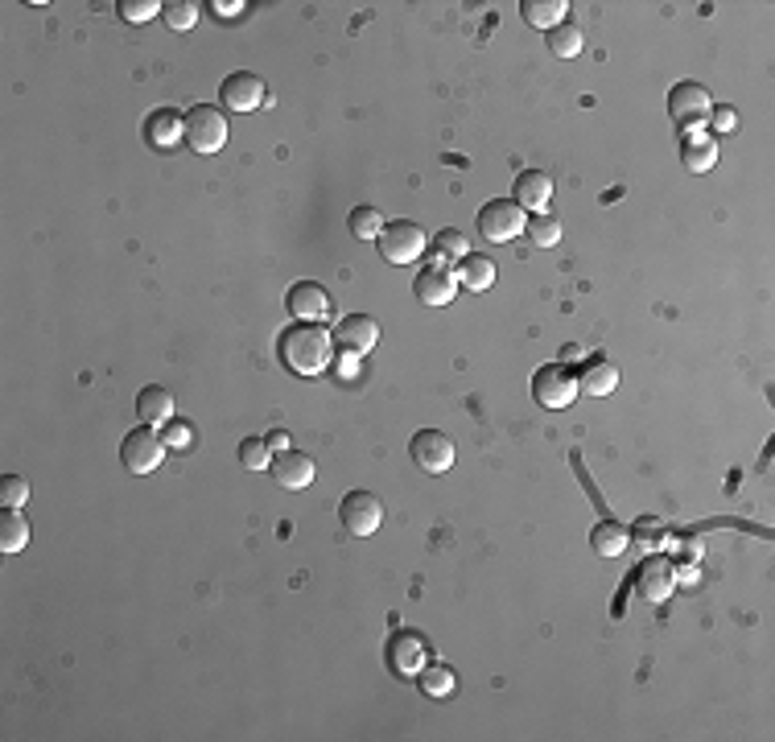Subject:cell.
<instances>
[{
    "label": "cell",
    "mask_w": 775,
    "mask_h": 742,
    "mask_svg": "<svg viewBox=\"0 0 775 742\" xmlns=\"http://www.w3.org/2000/svg\"><path fill=\"white\" fill-rule=\"evenodd\" d=\"M281 359L297 376H322L334 363V334L322 322H293L281 330Z\"/></svg>",
    "instance_id": "1"
},
{
    "label": "cell",
    "mask_w": 775,
    "mask_h": 742,
    "mask_svg": "<svg viewBox=\"0 0 775 742\" xmlns=\"http://www.w3.org/2000/svg\"><path fill=\"white\" fill-rule=\"evenodd\" d=\"M475 223H479V235L487 244H512L516 235L528 227V211L516 198H491Z\"/></svg>",
    "instance_id": "2"
},
{
    "label": "cell",
    "mask_w": 775,
    "mask_h": 742,
    "mask_svg": "<svg viewBox=\"0 0 775 742\" xmlns=\"http://www.w3.org/2000/svg\"><path fill=\"white\" fill-rule=\"evenodd\" d=\"M165 437L153 429V425H137V429H128L124 433V442H120V462L124 470H132V475H153V470L165 462Z\"/></svg>",
    "instance_id": "3"
},
{
    "label": "cell",
    "mask_w": 775,
    "mask_h": 742,
    "mask_svg": "<svg viewBox=\"0 0 775 742\" xmlns=\"http://www.w3.org/2000/svg\"><path fill=\"white\" fill-rule=\"evenodd\" d=\"M376 244H380V256L388 264H417L425 256V248H429V235L413 219H396V223H384Z\"/></svg>",
    "instance_id": "4"
},
{
    "label": "cell",
    "mask_w": 775,
    "mask_h": 742,
    "mask_svg": "<svg viewBox=\"0 0 775 742\" xmlns=\"http://www.w3.org/2000/svg\"><path fill=\"white\" fill-rule=\"evenodd\" d=\"M710 112H714V99L701 83H677L668 91V116L681 132H701L710 124Z\"/></svg>",
    "instance_id": "5"
},
{
    "label": "cell",
    "mask_w": 775,
    "mask_h": 742,
    "mask_svg": "<svg viewBox=\"0 0 775 742\" xmlns=\"http://www.w3.org/2000/svg\"><path fill=\"white\" fill-rule=\"evenodd\" d=\"M532 400L541 404V409H549V413L569 409V404L578 400V376L565 363H545L532 376Z\"/></svg>",
    "instance_id": "6"
},
{
    "label": "cell",
    "mask_w": 775,
    "mask_h": 742,
    "mask_svg": "<svg viewBox=\"0 0 775 742\" xmlns=\"http://www.w3.org/2000/svg\"><path fill=\"white\" fill-rule=\"evenodd\" d=\"M182 120H186V145L194 153L207 157V153H219L227 145V120L215 104H194Z\"/></svg>",
    "instance_id": "7"
},
{
    "label": "cell",
    "mask_w": 775,
    "mask_h": 742,
    "mask_svg": "<svg viewBox=\"0 0 775 742\" xmlns=\"http://www.w3.org/2000/svg\"><path fill=\"white\" fill-rule=\"evenodd\" d=\"M409 454L425 475H446L458 450H454V437H446L442 429H417L413 442H409Z\"/></svg>",
    "instance_id": "8"
},
{
    "label": "cell",
    "mask_w": 775,
    "mask_h": 742,
    "mask_svg": "<svg viewBox=\"0 0 775 742\" xmlns=\"http://www.w3.org/2000/svg\"><path fill=\"white\" fill-rule=\"evenodd\" d=\"M339 524L347 536H372L384 524V503L372 491H351L339 503Z\"/></svg>",
    "instance_id": "9"
},
{
    "label": "cell",
    "mask_w": 775,
    "mask_h": 742,
    "mask_svg": "<svg viewBox=\"0 0 775 742\" xmlns=\"http://www.w3.org/2000/svg\"><path fill=\"white\" fill-rule=\"evenodd\" d=\"M384 656H388V668L396 677H421V668L429 664V644H425L421 631H396V635H388Z\"/></svg>",
    "instance_id": "10"
},
{
    "label": "cell",
    "mask_w": 775,
    "mask_h": 742,
    "mask_svg": "<svg viewBox=\"0 0 775 742\" xmlns=\"http://www.w3.org/2000/svg\"><path fill=\"white\" fill-rule=\"evenodd\" d=\"M285 306H289V314H293L297 322H326V318L334 314V297H330V289L318 285V281H297V285H289V293H285Z\"/></svg>",
    "instance_id": "11"
},
{
    "label": "cell",
    "mask_w": 775,
    "mask_h": 742,
    "mask_svg": "<svg viewBox=\"0 0 775 742\" xmlns=\"http://www.w3.org/2000/svg\"><path fill=\"white\" fill-rule=\"evenodd\" d=\"M219 99H223V108H231V112H256V108H268V87L252 71H235V75L223 79Z\"/></svg>",
    "instance_id": "12"
},
{
    "label": "cell",
    "mask_w": 775,
    "mask_h": 742,
    "mask_svg": "<svg viewBox=\"0 0 775 742\" xmlns=\"http://www.w3.org/2000/svg\"><path fill=\"white\" fill-rule=\"evenodd\" d=\"M413 293L421 297V306H450L454 293H458V273L446 264H429L417 273L413 281Z\"/></svg>",
    "instance_id": "13"
},
{
    "label": "cell",
    "mask_w": 775,
    "mask_h": 742,
    "mask_svg": "<svg viewBox=\"0 0 775 742\" xmlns=\"http://www.w3.org/2000/svg\"><path fill=\"white\" fill-rule=\"evenodd\" d=\"M334 343L355 351V355H372L376 343H380V326H376V318H367V314H347L339 326H334Z\"/></svg>",
    "instance_id": "14"
},
{
    "label": "cell",
    "mask_w": 775,
    "mask_h": 742,
    "mask_svg": "<svg viewBox=\"0 0 775 742\" xmlns=\"http://www.w3.org/2000/svg\"><path fill=\"white\" fill-rule=\"evenodd\" d=\"M672 586H677V578H672V565L664 557H648L644 565L635 569V594L644 598V602H664L672 594Z\"/></svg>",
    "instance_id": "15"
},
{
    "label": "cell",
    "mask_w": 775,
    "mask_h": 742,
    "mask_svg": "<svg viewBox=\"0 0 775 742\" xmlns=\"http://www.w3.org/2000/svg\"><path fill=\"white\" fill-rule=\"evenodd\" d=\"M273 479L285 487V491H306L310 483H314V475H318V466H314V458L310 454H301V450H285L281 458H273Z\"/></svg>",
    "instance_id": "16"
},
{
    "label": "cell",
    "mask_w": 775,
    "mask_h": 742,
    "mask_svg": "<svg viewBox=\"0 0 775 742\" xmlns=\"http://www.w3.org/2000/svg\"><path fill=\"white\" fill-rule=\"evenodd\" d=\"M681 161H685L689 174H710L718 165V137H714V132H705V128L701 132H685Z\"/></svg>",
    "instance_id": "17"
},
{
    "label": "cell",
    "mask_w": 775,
    "mask_h": 742,
    "mask_svg": "<svg viewBox=\"0 0 775 742\" xmlns=\"http://www.w3.org/2000/svg\"><path fill=\"white\" fill-rule=\"evenodd\" d=\"M137 417L141 425H170L174 421V392L165 388V384H149L137 392Z\"/></svg>",
    "instance_id": "18"
},
{
    "label": "cell",
    "mask_w": 775,
    "mask_h": 742,
    "mask_svg": "<svg viewBox=\"0 0 775 742\" xmlns=\"http://www.w3.org/2000/svg\"><path fill=\"white\" fill-rule=\"evenodd\" d=\"M516 202L524 211H536V215H545V207L553 202V178L545 170H524L516 178Z\"/></svg>",
    "instance_id": "19"
},
{
    "label": "cell",
    "mask_w": 775,
    "mask_h": 742,
    "mask_svg": "<svg viewBox=\"0 0 775 742\" xmlns=\"http://www.w3.org/2000/svg\"><path fill=\"white\" fill-rule=\"evenodd\" d=\"M145 141L153 145V149H174L178 141H186V120L178 116V112H153L149 120H145Z\"/></svg>",
    "instance_id": "20"
},
{
    "label": "cell",
    "mask_w": 775,
    "mask_h": 742,
    "mask_svg": "<svg viewBox=\"0 0 775 742\" xmlns=\"http://www.w3.org/2000/svg\"><path fill=\"white\" fill-rule=\"evenodd\" d=\"M619 388V367L611 359H590L578 376V392L586 396H611Z\"/></svg>",
    "instance_id": "21"
},
{
    "label": "cell",
    "mask_w": 775,
    "mask_h": 742,
    "mask_svg": "<svg viewBox=\"0 0 775 742\" xmlns=\"http://www.w3.org/2000/svg\"><path fill=\"white\" fill-rule=\"evenodd\" d=\"M454 273H458V285L470 289V293H483V289L495 285V264L487 256H479V252H466Z\"/></svg>",
    "instance_id": "22"
},
{
    "label": "cell",
    "mask_w": 775,
    "mask_h": 742,
    "mask_svg": "<svg viewBox=\"0 0 775 742\" xmlns=\"http://www.w3.org/2000/svg\"><path fill=\"white\" fill-rule=\"evenodd\" d=\"M520 13H524V21L532 25V29H557L561 21H565V13H569V0H524L520 5Z\"/></svg>",
    "instance_id": "23"
},
{
    "label": "cell",
    "mask_w": 775,
    "mask_h": 742,
    "mask_svg": "<svg viewBox=\"0 0 775 742\" xmlns=\"http://www.w3.org/2000/svg\"><path fill=\"white\" fill-rule=\"evenodd\" d=\"M590 545H594L598 557H619V553H627V545H631V528H623L619 520H602V524L594 528V536H590Z\"/></svg>",
    "instance_id": "24"
},
{
    "label": "cell",
    "mask_w": 775,
    "mask_h": 742,
    "mask_svg": "<svg viewBox=\"0 0 775 742\" xmlns=\"http://www.w3.org/2000/svg\"><path fill=\"white\" fill-rule=\"evenodd\" d=\"M29 545V520L17 508L0 512V553H21Z\"/></svg>",
    "instance_id": "25"
},
{
    "label": "cell",
    "mask_w": 775,
    "mask_h": 742,
    "mask_svg": "<svg viewBox=\"0 0 775 742\" xmlns=\"http://www.w3.org/2000/svg\"><path fill=\"white\" fill-rule=\"evenodd\" d=\"M582 46H586V33H582V25H574V21H561L557 29H549V50H553L557 58H578V54H582Z\"/></svg>",
    "instance_id": "26"
},
{
    "label": "cell",
    "mask_w": 775,
    "mask_h": 742,
    "mask_svg": "<svg viewBox=\"0 0 775 742\" xmlns=\"http://www.w3.org/2000/svg\"><path fill=\"white\" fill-rule=\"evenodd\" d=\"M417 681H421V693H429V697H450L454 693V668L450 664H425Z\"/></svg>",
    "instance_id": "27"
},
{
    "label": "cell",
    "mask_w": 775,
    "mask_h": 742,
    "mask_svg": "<svg viewBox=\"0 0 775 742\" xmlns=\"http://www.w3.org/2000/svg\"><path fill=\"white\" fill-rule=\"evenodd\" d=\"M466 252H470V248H466V235H462L458 227H446V231L433 240L429 260H433V264H446V260H462Z\"/></svg>",
    "instance_id": "28"
},
{
    "label": "cell",
    "mask_w": 775,
    "mask_h": 742,
    "mask_svg": "<svg viewBox=\"0 0 775 742\" xmlns=\"http://www.w3.org/2000/svg\"><path fill=\"white\" fill-rule=\"evenodd\" d=\"M351 235L355 240H380V231H384V215L376 207H355L351 219H347Z\"/></svg>",
    "instance_id": "29"
},
{
    "label": "cell",
    "mask_w": 775,
    "mask_h": 742,
    "mask_svg": "<svg viewBox=\"0 0 775 742\" xmlns=\"http://www.w3.org/2000/svg\"><path fill=\"white\" fill-rule=\"evenodd\" d=\"M161 21L170 25L174 33H186L198 21V5H194V0H165V5H161Z\"/></svg>",
    "instance_id": "30"
},
{
    "label": "cell",
    "mask_w": 775,
    "mask_h": 742,
    "mask_svg": "<svg viewBox=\"0 0 775 742\" xmlns=\"http://www.w3.org/2000/svg\"><path fill=\"white\" fill-rule=\"evenodd\" d=\"M524 231L532 235L536 248H557V244H561V223H557L553 215H532Z\"/></svg>",
    "instance_id": "31"
},
{
    "label": "cell",
    "mask_w": 775,
    "mask_h": 742,
    "mask_svg": "<svg viewBox=\"0 0 775 742\" xmlns=\"http://www.w3.org/2000/svg\"><path fill=\"white\" fill-rule=\"evenodd\" d=\"M240 466L244 470H268L273 466V450H268L264 437H244L240 442Z\"/></svg>",
    "instance_id": "32"
},
{
    "label": "cell",
    "mask_w": 775,
    "mask_h": 742,
    "mask_svg": "<svg viewBox=\"0 0 775 742\" xmlns=\"http://www.w3.org/2000/svg\"><path fill=\"white\" fill-rule=\"evenodd\" d=\"M631 541H635L639 549H648V553H660V549L668 545V528H664L660 520H639L635 532H631Z\"/></svg>",
    "instance_id": "33"
},
{
    "label": "cell",
    "mask_w": 775,
    "mask_h": 742,
    "mask_svg": "<svg viewBox=\"0 0 775 742\" xmlns=\"http://www.w3.org/2000/svg\"><path fill=\"white\" fill-rule=\"evenodd\" d=\"M0 503L21 512L25 503H29V483H25L21 475H5V479H0Z\"/></svg>",
    "instance_id": "34"
},
{
    "label": "cell",
    "mask_w": 775,
    "mask_h": 742,
    "mask_svg": "<svg viewBox=\"0 0 775 742\" xmlns=\"http://www.w3.org/2000/svg\"><path fill=\"white\" fill-rule=\"evenodd\" d=\"M120 17L124 21H132V25H141V21H153L157 13H161V5H157V0H120Z\"/></svg>",
    "instance_id": "35"
},
{
    "label": "cell",
    "mask_w": 775,
    "mask_h": 742,
    "mask_svg": "<svg viewBox=\"0 0 775 742\" xmlns=\"http://www.w3.org/2000/svg\"><path fill=\"white\" fill-rule=\"evenodd\" d=\"M161 437H165V446H170V450H186V446L194 442V429H190L186 421H170Z\"/></svg>",
    "instance_id": "36"
},
{
    "label": "cell",
    "mask_w": 775,
    "mask_h": 742,
    "mask_svg": "<svg viewBox=\"0 0 775 742\" xmlns=\"http://www.w3.org/2000/svg\"><path fill=\"white\" fill-rule=\"evenodd\" d=\"M334 371H339L343 380H355L359 371H363V355H355V351L339 347V355H334Z\"/></svg>",
    "instance_id": "37"
},
{
    "label": "cell",
    "mask_w": 775,
    "mask_h": 742,
    "mask_svg": "<svg viewBox=\"0 0 775 742\" xmlns=\"http://www.w3.org/2000/svg\"><path fill=\"white\" fill-rule=\"evenodd\" d=\"M710 124H714L718 132H730V128L738 124V116H734V108H730V104H718V108L710 112Z\"/></svg>",
    "instance_id": "38"
},
{
    "label": "cell",
    "mask_w": 775,
    "mask_h": 742,
    "mask_svg": "<svg viewBox=\"0 0 775 742\" xmlns=\"http://www.w3.org/2000/svg\"><path fill=\"white\" fill-rule=\"evenodd\" d=\"M672 578H677V582H685V586H693V582L701 578V573H697V565H693V561H689V565L681 561V565H672Z\"/></svg>",
    "instance_id": "39"
},
{
    "label": "cell",
    "mask_w": 775,
    "mask_h": 742,
    "mask_svg": "<svg viewBox=\"0 0 775 742\" xmlns=\"http://www.w3.org/2000/svg\"><path fill=\"white\" fill-rule=\"evenodd\" d=\"M264 442H268V450H277V454H285V450H289V433H285V429H273V433H268V437H264Z\"/></svg>",
    "instance_id": "40"
},
{
    "label": "cell",
    "mask_w": 775,
    "mask_h": 742,
    "mask_svg": "<svg viewBox=\"0 0 775 742\" xmlns=\"http://www.w3.org/2000/svg\"><path fill=\"white\" fill-rule=\"evenodd\" d=\"M219 17H235V13H240L244 9V0H215V5H211Z\"/></svg>",
    "instance_id": "41"
},
{
    "label": "cell",
    "mask_w": 775,
    "mask_h": 742,
    "mask_svg": "<svg viewBox=\"0 0 775 742\" xmlns=\"http://www.w3.org/2000/svg\"><path fill=\"white\" fill-rule=\"evenodd\" d=\"M586 359V347H578V343H569V347H561V363L569 367V363H582Z\"/></svg>",
    "instance_id": "42"
}]
</instances>
